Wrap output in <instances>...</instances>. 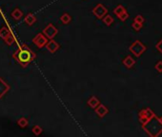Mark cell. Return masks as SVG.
<instances>
[{
    "mask_svg": "<svg viewBox=\"0 0 162 137\" xmlns=\"http://www.w3.org/2000/svg\"><path fill=\"white\" fill-rule=\"evenodd\" d=\"M13 58L23 68H26L31 62L36 58V54L28 47L26 44L21 45L13 54Z\"/></svg>",
    "mask_w": 162,
    "mask_h": 137,
    "instance_id": "6da1fadb",
    "label": "cell"
},
{
    "mask_svg": "<svg viewBox=\"0 0 162 137\" xmlns=\"http://www.w3.org/2000/svg\"><path fill=\"white\" fill-rule=\"evenodd\" d=\"M155 117L154 112L151 109H143L139 111L138 113V119H139L140 123L145 126L147 125L151 120H153V118Z\"/></svg>",
    "mask_w": 162,
    "mask_h": 137,
    "instance_id": "7a4b0ae2",
    "label": "cell"
},
{
    "mask_svg": "<svg viewBox=\"0 0 162 137\" xmlns=\"http://www.w3.org/2000/svg\"><path fill=\"white\" fill-rule=\"evenodd\" d=\"M147 50L146 46L139 40H135L129 48V51L135 56V57H140L141 54Z\"/></svg>",
    "mask_w": 162,
    "mask_h": 137,
    "instance_id": "3957f363",
    "label": "cell"
},
{
    "mask_svg": "<svg viewBox=\"0 0 162 137\" xmlns=\"http://www.w3.org/2000/svg\"><path fill=\"white\" fill-rule=\"evenodd\" d=\"M48 42H49L48 41V37L46 36L43 33L36 34L34 37V39H33V43L36 46L37 48H39V49H41L43 47H46V45H47Z\"/></svg>",
    "mask_w": 162,
    "mask_h": 137,
    "instance_id": "277c9868",
    "label": "cell"
},
{
    "mask_svg": "<svg viewBox=\"0 0 162 137\" xmlns=\"http://www.w3.org/2000/svg\"><path fill=\"white\" fill-rule=\"evenodd\" d=\"M92 13L97 19H103V17L108 14V9L103 4H97L92 9Z\"/></svg>",
    "mask_w": 162,
    "mask_h": 137,
    "instance_id": "5b68a950",
    "label": "cell"
},
{
    "mask_svg": "<svg viewBox=\"0 0 162 137\" xmlns=\"http://www.w3.org/2000/svg\"><path fill=\"white\" fill-rule=\"evenodd\" d=\"M42 33L48 37V39H54L55 36L58 33V30L53 24H49V25H47V27L43 30Z\"/></svg>",
    "mask_w": 162,
    "mask_h": 137,
    "instance_id": "8992f818",
    "label": "cell"
},
{
    "mask_svg": "<svg viewBox=\"0 0 162 137\" xmlns=\"http://www.w3.org/2000/svg\"><path fill=\"white\" fill-rule=\"evenodd\" d=\"M59 48H60L59 44L53 39H50V41L47 43V45H46V49H47L51 53H55V52L58 51Z\"/></svg>",
    "mask_w": 162,
    "mask_h": 137,
    "instance_id": "52a82bcc",
    "label": "cell"
},
{
    "mask_svg": "<svg viewBox=\"0 0 162 137\" xmlns=\"http://www.w3.org/2000/svg\"><path fill=\"white\" fill-rule=\"evenodd\" d=\"M95 111H96L97 115L98 117L103 118V117L106 115V114L109 112V109H108V108H107L105 105H103V104H99V105L95 109Z\"/></svg>",
    "mask_w": 162,
    "mask_h": 137,
    "instance_id": "ba28073f",
    "label": "cell"
},
{
    "mask_svg": "<svg viewBox=\"0 0 162 137\" xmlns=\"http://www.w3.org/2000/svg\"><path fill=\"white\" fill-rule=\"evenodd\" d=\"M10 90V85H8L1 77H0V99H1Z\"/></svg>",
    "mask_w": 162,
    "mask_h": 137,
    "instance_id": "9c48e42d",
    "label": "cell"
},
{
    "mask_svg": "<svg viewBox=\"0 0 162 137\" xmlns=\"http://www.w3.org/2000/svg\"><path fill=\"white\" fill-rule=\"evenodd\" d=\"M122 64H123L126 68H133V67L134 66V64H135V60H134L131 55H128V56H126V57L123 59Z\"/></svg>",
    "mask_w": 162,
    "mask_h": 137,
    "instance_id": "30bf717a",
    "label": "cell"
},
{
    "mask_svg": "<svg viewBox=\"0 0 162 137\" xmlns=\"http://www.w3.org/2000/svg\"><path fill=\"white\" fill-rule=\"evenodd\" d=\"M87 104H88V106H89L90 108H91V109H96V108L100 104V101H99V99H98L97 96H91V97L88 100Z\"/></svg>",
    "mask_w": 162,
    "mask_h": 137,
    "instance_id": "8fae6325",
    "label": "cell"
},
{
    "mask_svg": "<svg viewBox=\"0 0 162 137\" xmlns=\"http://www.w3.org/2000/svg\"><path fill=\"white\" fill-rule=\"evenodd\" d=\"M35 22H36V17L34 16V13H28V14L25 16V23H26L27 25L32 26V25L34 24Z\"/></svg>",
    "mask_w": 162,
    "mask_h": 137,
    "instance_id": "7c38bea8",
    "label": "cell"
},
{
    "mask_svg": "<svg viewBox=\"0 0 162 137\" xmlns=\"http://www.w3.org/2000/svg\"><path fill=\"white\" fill-rule=\"evenodd\" d=\"M12 16H13V19H15V20H20L21 18H22V16H23V13H22V11L19 9V8H15L13 11V13H12Z\"/></svg>",
    "mask_w": 162,
    "mask_h": 137,
    "instance_id": "4fadbf2b",
    "label": "cell"
},
{
    "mask_svg": "<svg viewBox=\"0 0 162 137\" xmlns=\"http://www.w3.org/2000/svg\"><path fill=\"white\" fill-rule=\"evenodd\" d=\"M60 21L63 23L64 25H68V24H70V22L72 21V17L69 13H65L60 16Z\"/></svg>",
    "mask_w": 162,
    "mask_h": 137,
    "instance_id": "5bb4252c",
    "label": "cell"
},
{
    "mask_svg": "<svg viewBox=\"0 0 162 137\" xmlns=\"http://www.w3.org/2000/svg\"><path fill=\"white\" fill-rule=\"evenodd\" d=\"M12 33V32L10 31V29L8 28V27H6V26H3L1 29H0V37H1L3 40L9 35V34H11Z\"/></svg>",
    "mask_w": 162,
    "mask_h": 137,
    "instance_id": "9a60e30c",
    "label": "cell"
},
{
    "mask_svg": "<svg viewBox=\"0 0 162 137\" xmlns=\"http://www.w3.org/2000/svg\"><path fill=\"white\" fill-rule=\"evenodd\" d=\"M124 12H126V9H125V7L122 6V5H118L117 7H115V8L113 9V11H112V13H113L115 15H117V16H118L119 14L123 13Z\"/></svg>",
    "mask_w": 162,
    "mask_h": 137,
    "instance_id": "2e32d148",
    "label": "cell"
},
{
    "mask_svg": "<svg viewBox=\"0 0 162 137\" xmlns=\"http://www.w3.org/2000/svg\"><path fill=\"white\" fill-rule=\"evenodd\" d=\"M17 125H18L19 127H21V128H26V127H28V125H29V121H28V119L25 118V117H21L20 119L17 120Z\"/></svg>",
    "mask_w": 162,
    "mask_h": 137,
    "instance_id": "e0dca14e",
    "label": "cell"
},
{
    "mask_svg": "<svg viewBox=\"0 0 162 137\" xmlns=\"http://www.w3.org/2000/svg\"><path fill=\"white\" fill-rule=\"evenodd\" d=\"M103 22H104V24L106 26H111L112 24V22H113V18L112 16H111L110 14H106L104 17H103Z\"/></svg>",
    "mask_w": 162,
    "mask_h": 137,
    "instance_id": "ac0fdd59",
    "label": "cell"
},
{
    "mask_svg": "<svg viewBox=\"0 0 162 137\" xmlns=\"http://www.w3.org/2000/svg\"><path fill=\"white\" fill-rule=\"evenodd\" d=\"M4 41H5V43H6L7 45L12 46V45L15 42V38H14V36L13 35V33H11V34H9V35L4 39Z\"/></svg>",
    "mask_w": 162,
    "mask_h": 137,
    "instance_id": "d6986e66",
    "label": "cell"
},
{
    "mask_svg": "<svg viewBox=\"0 0 162 137\" xmlns=\"http://www.w3.org/2000/svg\"><path fill=\"white\" fill-rule=\"evenodd\" d=\"M142 26L143 24H140V23H137V22H133L132 23V28L135 31V32H138V31H140L142 29Z\"/></svg>",
    "mask_w": 162,
    "mask_h": 137,
    "instance_id": "ffe728a7",
    "label": "cell"
},
{
    "mask_svg": "<svg viewBox=\"0 0 162 137\" xmlns=\"http://www.w3.org/2000/svg\"><path fill=\"white\" fill-rule=\"evenodd\" d=\"M32 131L34 132V134H35V135H39V134H41V133H42L43 129H42V128H41V127H39V126L35 125V126L33 128Z\"/></svg>",
    "mask_w": 162,
    "mask_h": 137,
    "instance_id": "44dd1931",
    "label": "cell"
},
{
    "mask_svg": "<svg viewBox=\"0 0 162 137\" xmlns=\"http://www.w3.org/2000/svg\"><path fill=\"white\" fill-rule=\"evenodd\" d=\"M133 21H134V22H137V23H140V24H143L144 21H145V19H144V17H143L141 14H137V15L133 18Z\"/></svg>",
    "mask_w": 162,
    "mask_h": 137,
    "instance_id": "7402d4cb",
    "label": "cell"
},
{
    "mask_svg": "<svg viewBox=\"0 0 162 137\" xmlns=\"http://www.w3.org/2000/svg\"><path fill=\"white\" fill-rule=\"evenodd\" d=\"M118 17L119 18V20H120V21H126V20L129 18V13H127V11H126V12H124L123 13L119 14Z\"/></svg>",
    "mask_w": 162,
    "mask_h": 137,
    "instance_id": "603a6c76",
    "label": "cell"
},
{
    "mask_svg": "<svg viewBox=\"0 0 162 137\" xmlns=\"http://www.w3.org/2000/svg\"><path fill=\"white\" fill-rule=\"evenodd\" d=\"M154 68L156 70V72H157V73L162 74V61H161V60H160V61H158V62L155 64Z\"/></svg>",
    "mask_w": 162,
    "mask_h": 137,
    "instance_id": "cb8c5ba5",
    "label": "cell"
},
{
    "mask_svg": "<svg viewBox=\"0 0 162 137\" xmlns=\"http://www.w3.org/2000/svg\"><path fill=\"white\" fill-rule=\"evenodd\" d=\"M155 48H156V50H157L160 53H162V39H161V40H159V41L156 43Z\"/></svg>",
    "mask_w": 162,
    "mask_h": 137,
    "instance_id": "d4e9b609",
    "label": "cell"
},
{
    "mask_svg": "<svg viewBox=\"0 0 162 137\" xmlns=\"http://www.w3.org/2000/svg\"><path fill=\"white\" fill-rule=\"evenodd\" d=\"M161 120H162V118H161Z\"/></svg>",
    "mask_w": 162,
    "mask_h": 137,
    "instance_id": "484cf974",
    "label": "cell"
}]
</instances>
